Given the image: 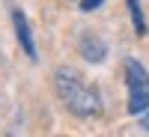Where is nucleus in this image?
I'll list each match as a JSON object with an SVG mask.
<instances>
[{"mask_svg": "<svg viewBox=\"0 0 149 137\" xmlns=\"http://www.w3.org/2000/svg\"><path fill=\"white\" fill-rule=\"evenodd\" d=\"M128 12H131V21H134V33L143 36L146 33V18H143V9L137 0H128Z\"/></svg>", "mask_w": 149, "mask_h": 137, "instance_id": "nucleus-5", "label": "nucleus"}, {"mask_svg": "<svg viewBox=\"0 0 149 137\" xmlns=\"http://www.w3.org/2000/svg\"><path fill=\"white\" fill-rule=\"evenodd\" d=\"M54 86H57L60 102H63L74 116L90 119V116H98V113H102V98H98V92L81 78L78 72H72V69H57Z\"/></svg>", "mask_w": 149, "mask_h": 137, "instance_id": "nucleus-1", "label": "nucleus"}, {"mask_svg": "<svg viewBox=\"0 0 149 137\" xmlns=\"http://www.w3.org/2000/svg\"><path fill=\"white\" fill-rule=\"evenodd\" d=\"M78 48H81V57L90 60V63H102L104 54H107V45L98 39V36H93V33H84L81 42H78Z\"/></svg>", "mask_w": 149, "mask_h": 137, "instance_id": "nucleus-4", "label": "nucleus"}, {"mask_svg": "<svg viewBox=\"0 0 149 137\" xmlns=\"http://www.w3.org/2000/svg\"><path fill=\"white\" fill-rule=\"evenodd\" d=\"M125 86H128V113L140 116L149 110V72L134 57L125 60Z\"/></svg>", "mask_w": 149, "mask_h": 137, "instance_id": "nucleus-2", "label": "nucleus"}, {"mask_svg": "<svg viewBox=\"0 0 149 137\" xmlns=\"http://www.w3.org/2000/svg\"><path fill=\"white\" fill-rule=\"evenodd\" d=\"M140 128L149 134V110H146V113H140Z\"/></svg>", "mask_w": 149, "mask_h": 137, "instance_id": "nucleus-7", "label": "nucleus"}, {"mask_svg": "<svg viewBox=\"0 0 149 137\" xmlns=\"http://www.w3.org/2000/svg\"><path fill=\"white\" fill-rule=\"evenodd\" d=\"M102 3H104V0H81V9L84 12H93V9H98Z\"/></svg>", "mask_w": 149, "mask_h": 137, "instance_id": "nucleus-6", "label": "nucleus"}, {"mask_svg": "<svg viewBox=\"0 0 149 137\" xmlns=\"http://www.w3.org/2000/svg\"><path fill=\"white\" fill-rule=\"evenodd\" d=\"M12 24H15V36H18V42L24 48V54H27V60H39V54H36V42H33V33H30V24L27 18H24V12L21 9H12Z\"/></svg>", "mask_w": 149, "mask_h": 137, "instance_id": "nucleus-3", "label": "nucleus"}]
</instances>
